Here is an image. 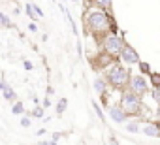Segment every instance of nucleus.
<instances>
[{
  "mask_svg": "<svg viewBox=\"0 0 160 145\" xmlns=\"http://www.w3.org/2000/svg\"><path fill=\"white\" fill-rule=\"evenodd\" d=\"M113 13L111 12H106L94 4H87L85 12H83V25H85V30L89 36H94V38H102L109 32V25L113 23Z\"/></svg>",
  "mask_w": 160,
  "mask_h": 145,
  "instance_id": "1",
  "label": "nucleus"
},
{
  "mask_svg": "<svg viewBox=\"0 0 160 145\" xmlns=\"http://www.w3.org/2000/svg\"><path fill=\"white\" fill-rule=\"evenodd\" d=\"M130 76H132V72L128 66L121 64V62H115L111 64L108 70H106V76L104 79L108 81V85L115 91H122L128 87V81H130Z\"/></svg>",
  "mask_w": 160,
  "mask_h": 145,
  "instance_id": "2",
  "label": "nucleus"
},
{
  "mask_svg": "<svg viewBox=\"0 0 160 145\" xmlns=\"http://www.w3.org/2000/svg\"><path fill=\"white\" fill-rule=\"evenodd\" d=\"M117 104L121 106V109H122L130 119H139V117H141L143 98L138 96L136 92H132L130 89L119 91V100H117Z\"/></svg>",
  "mask_w": 160,
  "mask_h": 145,
  "instance_id": "3",
  "label": "nucleus"
},
{
  "mask_svg": "<svg viewBox=\"0 0 160 145\" xmlns=\"http://www.w3.org/2000/svg\"><path fill=\"white\" fill-rule=\"evenodd\" d=\"M126 42H124V34H106L100 38V49L102 53H106L111 58H117L121 55V51L124 49Z\"/></svg>",
  "mask_w": 160,
  "mask_h": 145,
  "instance_id": "4",
  "label": "nucleus"
},
{
  "mask_svg": "<svg viewBox=\"0 0 160 145\" xmlns=\"http://www.w3.org/2000/svg\"><path fill=\"white\" fill-rule=\"evenodd\" d=\"M126 89H130L132 92H136L138 96H145V94H149V91H151V85H149V79L145 78V76H139V74H132L130 76V81H128V87Z\"/></svg>",
  "mask_w": 160,
  "mask_h": 145,
  "instance_id": "5",
  "label": "nucleus"
},
{
  "mask_svg": "<svg viewBox=\"0 0 160 145\" xmlns=\"http://www.w3.org/2000/svg\"><path fill=\"white\" fill-rule=\"evenodd\" d=\"M117 62H121V64H124V66H134V64H138L139 62V55H138V51H136V47L134 45H124V49L121 51V55L117 57Z\"/></svg>",
  "mask_w": 160,
  "mask_h": 145,
  "instance_id": "6",
  "label": "nucleus"
},
{
  "mask_svg": "<svg viewBox=\"0 0 160 145\" xmlns=\"http://www.w3.org/2000/svg\"><path fill=\"white\" fill-rule=\"evenodd\" d=\"M106 111H108L109 119H111L115 124H126V122H128V119H130V117L121 109V106H119V104H111Z\"/></svg>",
  "mask_w": 160,
  "mask_h": 145,
  "instance_id": "7",
  "label": "nucleus"
},
{
  "mask_svg": "<svg viewBox=\"0 0 160 145\" xmlns=\"http://www.w3.org/2000/svg\"><path fill=\"white\" fill-rule=\"evenodd\" d=\"M141 134L147 138H160V122L158 121H145L141 126Z\"/></svg>",
  "mask_w": 160,
  "mask_h": 145,
  "instance_id": "8",
  "label": "nucleus"
},
{
  "mask_svg": "<svg viewBox=\"0 0 160 145\" xmlns=\"http://www.w3.org/2000/svg\"><path fill=\"white\" fill-rule=\"evenodd\" d=\"M92 91L98 92V94H104V92L109 91V85H108V81L104 79V76H96V78L92 79Z\"/></svg>",
  "mask_w": 160,
  "mask_h": 145,
  "instance_id": "9",
  "label": "nucleus"
},
{
  "mask_svg": "<svg viewBox=\"0 0 160 145\" xmlns=\"http://www.w3.org/2000/svg\"><path fill=\"white\" fill-rule=\"evenodd\" d=\"M58 10L62 12V15L66 17V21H68V23H70V27H72V32H73V36L77 38V36H79V30H77V25H75V21H73V17H72V13H70V10H68V8H66V6H64L62 2L58 4Z\"/></svg>",
  "mask_w": 160,
  "mask_h": 145,
  "instance_id": "10",
  "label": "nucleus"
},
{
  "mask_svg": "<svg viewBox=\"0 0 160 145\" xmlns=\"http://www.w3.org/2000/svg\"><path fill=\"white\" fill-rule=\"evenodd\" d=\"M124 130L130 134H139L141 132V122L139 119H128V122L124 124Z\"/></svg>",
  "mask_w": 160,
  "mask_h": 145,
  "instance_id": "11",
  "label": "nucleus"
},
{
  "mask_svg": "<svg viewBox=\"0 0 160 145\" xmlns=\"http://www.w3.org/2000/svg\"><path fill=\"white\" fill-rule=\"evenodd\" d=\"M12 113H13V115H19V117H23V115L27 113V108H25V104H23L21 100H15V102L12 104Z\"/></svg>",
  "mask_w": 160,
  "mask_h": 145,
  "instance_id": "12",
  "label": "nucleus"
},
{
  "mask_svg": "<svg viewBox=\"0 0 160 145\" xmlns=\"http://www.w3.org/2000/svg\"><path fill=\"white\" fill-rule=\"evenodd\" d=\"M2 98H4L6 102H12V104H13L15 100H19V98H17V91H15L13 87H8V89L2 92Z\"/></svg>",
  "mask_w": 160,
  "mask_h": 145,
  "instance_id": "13",
  "label": "nucleus"
},
{
  "mask_svg": "<svg viewBox=\"0 0 160 145\" xmlns=\"http://www.w3.org/2000/svg\"><path fill=\"white\" fill-rule=\"evenodd\" d=\"M25 115H28L30 119H43V117H45V109H43L42 106H36L32 111H27Z\"/></svg>",
  "mask_w": 160,
  "mask_h": 145,
  "instance_id": "14",
  "label": "nucleus"
},
{
  "mask_svg": "<svg viewBox=\"0 0 160 145\" xmlns=\"http://www.w3.org/2000/svg\"><path fill=\"white\" fill-rule=\"evenodd\" d=\"M138 70H139L138 72L139 76H151V72H152L151 66H149V62H145V60H139L138 62Z\"/></svg>",
  "mask_w": 160,
  "mask_h": 145,
  "instance_id": "15",
  "label": "nucleus"
},
{
  "mask_svg": "<svg viewBox=\"0 0 160 145\" xmlns=\"http://www.w3.org/2000/svg\"><path fill=\"white\" fill-rule=\"evenodd\" d=\"M91 4H94V6H98V8L106 10V12H111V6H113V0H92Z\"/></svg>",
  "mask_w": 160,
  "mask_h": 145,
  "instance_id": "16",
  "label": "nucleus"
},
{
  "mask_svg": "<svg viewBox=\"0 0 160 145\" xmlns=\"http://www.w3.org/2000/svg\"><path fill=\"white\" fill-rule=\"evenodd\" d=\"M57 115H62L66 109H68V98L66 96H62V98H58V102H57Z\"/></svg>",
  "mask_w": 160,
  "mask_h": 145,
  "instance_id": "17",
  "label": "nucleus"
},
{
  "mask_svg": "<svg viewBox=\"0 0 160 145\" xmlns=\"http://www.w3.org/2000/svg\"><path fill=\"white\" fill-rule=\"evenodd\" d=\"M149 85L152 89H160V74L158 72H151V76H149Z\"/></svg>",
  "mask_w": 160,
  "mask_h": 145,
  "instance_id": "18",
  "label": "nucleus"
},
{
  "mask_svg": "<svg viewBox=\"0 0 160 145\" xmlns=\"http://www.w3.org/2000/svg\"><path fill=\"white\" fill-rule=\"evenodd\" d=\"M91 106H92V111H94V113L98 115V119H100L102 122H106V113H104V109H102V106H100L98 102H94V100H92V104H91Z\"/></svg>",
  "mask_w": 160,
  "mask_h": 145,
  "instance_id": "19",
  "label": "nucleus"
},
{
  "mask_svg": "<svg viewBox=\"0 0 160 145\" xmlns=\"http://www.w3.org/2000/svg\"><path fill=\"white\" fill-rule=\"evenodd\" d=\"M0 27H2V28H12V27H13V23H12L10 15H6V13H0Z\"/></svg>",
  "mask_w": 160,
  "mask_h": 145,
  "instance_id": "20",
  "label": "nucleus"
},
{
  "mask_svg": "<svg viewBox=\"0 0 160 145\" xmlns=\"http://www.w3.org/2000/svg\"><path fill=\"white\" fill-rule=\"evenodd\" d=\"M25 13H27V17H28V19H30L32 23H36V19H38V17H36L34 10H32V6H30V2H28V4L25 6Z\"/></svg>",
  "mask_w": 160,
  "mask_h": 145,
  "instance_id": "21",
  "label": "nucleus"
},
{
  "mask_svg": "<svg viewBox=\"0 0 160 145\" xmlns=\"http://www.w3.org/2000/svg\"><path fill=\"white\" fill-rule=\"evenodd\" d=\"M19 124H21L23 128H30V126H32V119H30L28 115H23L21 121H19Z\"/></svg>",
  "mask_w": 160,
  "mask_h": 145,
  "instance_id": "22",
  "label": "nucleus"
},
{
  "mask_svg": "<svg viewBox=\"0 0 160 145\" xmlns=\"http://www.w3.org/2000/svg\"><path fill=\"white\" fill-rule=\"evenodd\" d=\"M149 96L160 106V89H151V91H149Z\"/></svg>",
  "mask_w": 160,
  "mask_h": 145,
  "instance_id": "23",
  "label": "nucleus"
},
{
  "mask_svg": "<svg viewBox=\"0 0 160 145\" xmlns=\"http://www.w3.org/2000/svg\"><path fill=\"white\" fill-rule=\"evenodd\" d=\"M30 6H32V10H34V13H36V17H43V10L36 4V2H30Z\"/></svg>",
  "mask_w": 160,
  "mask_h": 145,
  "instance_id": "24",
  "label": "nucleus"
},
{
  "mask_svg": "<svg viewBox=\"0 0 160 145\" xmlns=\"http://www.w3.org/2000/svg\"><path fill=\"white\" fill-rule=\"evenodd\" d=\"M23 68H25L27 72H32V70H34V64H32V60H28V58H23Z\"/></svg>",
  "mask_w": 160,
  "mask_h": 145,
  "instance_id": "25",
  "label": "nucleus"
},
{
  "mask_svg": "<svg viewBox=\"0 0 160 145\" xmlns=\"http://www.w3.org/2000/svg\"><path fill=\"white\" fill-rule=\"evenodd\" d=\"M40 106H42L43 109H49V108L53 106V102H51V98H49V96H45V98H43V100L40 102Z\"/></svg>",
  "mask_w": 160,
  "mask_h": 145,
  "instance_id": "26",
  "label": "nucleus"
},
{
  "mask_svg": "<svg viewBox=\"0 0 160 145\" xmlns=\"http://www.w3.org/2000/svg\"><path fill=\"white\" fill-rule=\"evenodd\" d=\"M62 136H64L62 132H53V134H51V141H55V143H58V139H60Z\"/></svg>",
  "mask_w": 160,
  "mask_h": 145,
  "instance_id": "27",
  "label": "nucleus"
},
{
  "mask_svg": "<svg viewBox=\"0 0 160 145\" xmlns=\"http://www.w3.org/2000/svg\"><path fill=\"white\" fill-rule=\"evenodd\" d=\"M27 30H28V32H32V34H36V32H38V25L30 21V23H28V28H27Z\"/></svg>",
  "mask_w": 160,
  "mask_h": 145,
  "instance_id": "28",
  "label": "nucleus"
},
{
  "mask_svg": "<svg viewBox=\"0 0 160 145\" xmlns=\"http://www.w3.org/2000/svg\"><path fill=\"white\" fill-rule=\"evenodd\" d=\"M8 87H10V85H8V81H6V79L2 78V79H0V92H4V91H6Z\"/></svg>",
  "mask_w": 160,
  "mask_h": 145,
  "instance_id": "29",
  "label": "nucleus"
},
{
  "mask_svg": "<svg viewBox=\"0 0 160 145\" xmlns=\"http://www.w3.org/2000/svg\"><path fill=\"white\" fill-rule=\"evenodd\" d=\"M38 145H58V143H55V141H51V139H40Z\"/></svg>",
  "mask_w": 160,
  "mask_h": 145,
  "instance_id": "30",
  "label": "nucleus"
},
{
  "mask_svg": "<svg viewBox=\"0 0 160 145\" xmlns=\"http://www.w3.org/2000/svg\"><path fill=\"white\" fill-rule=\"evenodd\" d=\"M53 94H55V89H53L51 85H47V89H45V96H49V98H51Z\"/></svg>",
  "mask_w": 160,
  "mask_h": 145,
  "instance_id": "31",
  "label": "nucleus"
},
{
  "mask_svg": "<svg viewBox=\"0 0 160 145\" xmlns=\"http://www.w3.org/2000/svg\"><path fill=\"white\" fill-rule=\"evenodd\" d=\"M75 51H77V55L81 57V53H83V47H81V43H79V40H77V45H75Z\"/></svg>",
  "mask_w": 160,
  "mask_h": 145,
  "instance_id": "32",
  "label": "nucleus"
},
{
  "mask_svg": "<svg viewBox=\"0 0 160 145\" xmlns=\"http://www.w3.org/2000/svg\"><path fill=\"white\" fill-rule=\"evenodd\" d=\"M108 139H109V143H111V145H119V141H117V138H115V136H108Z\"/></svg>",
  "mask_w": 160,
  "mask_h": 145,
  "instance_id": "33",
  "label": "nucleus"
},
{
  "mask_svg": "<svg viewBox=\"0 0 160 145\" xmlns=\"http://www.w3.org/2000/svg\"><path fill=\"white\" fill-rule=\"evenodd\" d=\"M45 134V128H40V130H36V136H43Z\"/></svg>",
  "mask_w": 160,
  "mask_h": 145,
  "instance_id": "34",
  "label": "nucleus"
},
{
  "mask_svg": "<svg viewBox=\"0 0 160 145\" xmlns=\"http://www.w3.org/2000/svg\"><path fill=\"white\" fill-rule=\"evenodd\" d=\"M70 2H73V4H81L83 0H70Z\"/></svg>",
  "mask_w": 160,
  "mask_h": 145,
  "instance_id": "35",
  "label": "nucleus"
},
{
  "mask_svg": "<svg viewBox=\"0 0 160 145\" xmlns=\"http://www.w3.org/2000/svg\"><path fill=\"white\" fill-rule=\"evenodd\" d=\"M158 122H160V117H158Z\"/></svg>",
  "mask_w": 160,
  "mask_h": 145,
  "instance_id": "36",
  "label": "nucleus"
}]
</instances>
